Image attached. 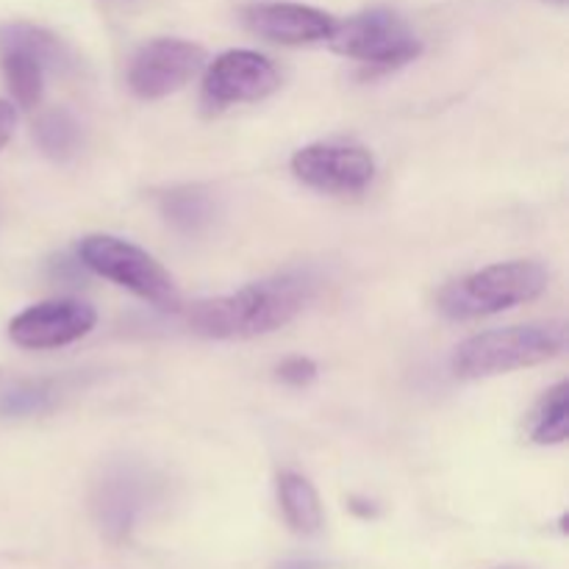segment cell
<instances>
[{
    "mask_svg": "<svg viewBox=\"0 0 569 569\" xmlns=\"http://www.w3.org/2000/svg\"><path fill=\"white\" fill-rule=\"evenodd\" d=\"M206 64V50L187 39H153L128 67V87L137 98L159 100L187 87Z\"/></svg>",
    "mask_w": 569,
    "mask_h": 569,
    "instance_id": "obj_7",
    "label": "cell"
},
{
    "mask_svg": "<svg viewBox=\"0 0 569 569\" xmlns=\"http://www.w3.org/2000/svg\"><path fill=\"white\" fill-rule=\"evenodd\" d=\"M281 87L276 64L253 50H228L217 56L203 78V100L211 109L233 103H256Z\"/></svg>",
    "mask_w": 569,
    "mask_h": 569,
    "instance_id": "obj_9",
    "label": "cell"
},
{
    "mask_svg": "<svg viewBox=\"0 0 569 569\" xmlns=\"http://www.w3.org/2000/svg\"><path fill=\"white\" fill-rule=\"evenodd\" d=\"M64 64V44L48 28L22 20L0 26V70L17 106L22 109L39 106L44 92V72Z\"/></svg>",
    "mask_w": 569,
    "mask_h": 569,
    "instance_id": "obj_5",
    "label": "cell"
},
{
    "mask_svg": "<svg viewBox=\"0 0 569 569\" xmlns=\"http://www.w3.org/2000/svg\"><path fill=\"white\" fill-rule=\"evenodd\" d=\"M292 172L300 183L331 194H356L370 187L376 159L361 144L317 142L292 156Z\"/></svg>",
    "mask_w": 569,
    "mask_h": 569,
    "instance_id": "obj_8",
    "label": "cell"
},
{
    "mask_svg": "<svg viewBox=\"0 0 569 569\" xmlns=\"http://www.w3.org/2000/svg\"><path fill=\"white\" fill-rule=\"evenodd\" d=\"M161 214L176 231L200 233L214 222V194L203 187H178L161 194Z\"/></svg>",
    "mask_w": 569,
    "mask_h": 569,
    "instance_id": "obj_13",
    "label": "cell"
},
{
    "mask_svg": "<svg viewBox=\"0 0 569 569\" xmlns=\"http://www.w3.org/2000/svg\"><path fill=\"white\" fill-rule=\"evenodd\" d=\"M565 348L567 326L561 320L495 328L476 333L456 348L453 372L459 378L503 376L522 367L545 365Z\"/></svg>",
    "mask_w": 569,
    "mask_h": 569,
    "instance_id": "obj_2",
    "label": "cell"
},
{
    "mask_svg": "<svg viewBox=\"0 0 569 569\" xmlns=\"http://www.w3.org/2000/svg\"><path fill=\"white\" fill-rule=\"evenodd\" d=\"M278 503L289 528L298 533H317L322 526V506L317 489L298 472L278 476Z\"/></svg>",
    "mask_w": 569,
    "mask_h": 569,
    "instance_id": "obj_14",
    "label": "cell"
},
{
    "mask_svg": "<svg viewBox=\"0 0 569 569\" xmlns=\"http://www.w3.org/2000/svg\"><path fill=\"white\" fill-rule=\"evenodd\" d=\"M144 500V478L137 476L128 467H117L103 483L98 487V498H94V509H98L100 522L106 531L126 533L131 528L133 517L139 515Z\"/></svg>",
    "mask_w": 569,
    "mask_h": 569,
    "instance_id": "obj_12",
    "label": "cell"
},
{
    "mask_svg": "<svg viewBox=\"0 0 569 569\" xmlns=\"http://www.w3.org/2000/svg\"><path fill=\"white\" fill-rule=\"evenodd\" d=\"M550 3H559V6H565V3H567V0H550Z\"/></svg>",
    "mask_w": 569,
    "mask_h": 569,
    "instance_id": "obj_21",
    "label": "cell"
},
{
    "mask_svg": "<svg viewBox=\"0 0 569 569\" xmlns=\"http://www.w3.org/2000/svg\"><path fill=\"white\" fill-rule=\"evenodd\" d=\"M548 267L531 259L500 261L448 283L439 292V311L450 320H478L539 298L548 287Z\"/></svg>",
    "mask_w": 569,
    "mask_h": 569,
    "instance_id": "obj_3",
    "label": "cell"
},
{
    "mask_svg": "<svg viewBox=\"0 0 569 569\" xmlns=\"http://www.w3.org/2000/svg\"><path fill=\"white\" fill-rule=\"evenodd\" d=\"M278 378L289 387H309L317 378V365L311 359H303V356H292V359L278 365Z\"/></svg>",
    "mask_w": 569,
    "mask_h": 569,
    "instance_id": "obj_18",
    "label": "cell"
},
{
    "mask_svg": "<svg viewBox=\"0 0 569 569\" xmlns=\"http://www.w3.org/2000/svg\"><path fill=\"white\" fill-rule=\"evenodd\" d=\"M339 56L372 67H400L420 56L422 44L409 22L389 9H370L350 20L337 22L328 37Z\"/></svg>",
    "mask_w": 569,
    "mask_h": 569,
    "instance_id": "obj_6",
    "label": "cell"
},
{
    "mask_svg": "<svg viewBox=\"0 0 569 569\" xmlns=\"http://www.w3.org/2000/svg\"><path fill=\"white\" fill-rule=\"evenodd\" d=\"M278 569H320L315 565V561H287V565H281Z\"/></svg>",
    "mask_w": 569,
    "mask_h": 569,
    "instance_id": "obj_20",
    "label": "cell"
},
{
    "mask_svg": "<svg viewBox=\"0 0 569 569\" xmlns=\"http://www.w3.org/2000/svg\"><path fill=\"white\" fill-rule=\"evenodd\" d=\"M33 139H37L39 150L44 156L56 161H67L81 148V122L67 109H50L37 120Z\"/></svg>",
    "mask_w": 569,
    "mask_h": 569,
    "instance_id": "obj_15",
    "label": "cell"
},
{
    "mask_svg": "<svg viewBox=\"0 0 569 569\" xmlns=\"http://www.w3.org/2000/svg\"><path fill=\"white\" fill-rule=\"evenodd\" d=\"M98 322L92 306L81 300H44L9 322V339L26 350H53L87 337Z\"/></svg>",
    "mask_w": 569,
    "mask_h": 569,
    "instance_id": "obj_10",
    "label": "cell"
},
{
    "mask_svg": "<svg viewBox=\"0 0 569 569\" xmlns=\"http://www.w3.org/2000/svg\"><path fill=\"white\" fill-rule=\"evenodd\" d=\"M53 406V392L44 381H14L0 392V411L9 417L42 415Z\"/></svg>",
    "mask_w": 569,
    "mask_h": 569,
    "instance_id": "obj_17",
    "label": "cell"
},
{
    "mask_svg": "<svg viewBox=\"0 0 569 569\" xmlns=\"http://www.w3.org/2000/svg\"><path fill=\"white\" fill-rule=\"evenodd\" d=\"M311 298L306 276H278L250 283L222 298L200 300L189 309L187 322L209 339H250L272 333L292 322Z\"/></svg>",
    "mask_w": 569,
    "mask_h": 569,
    "instance_id": "obj_1",
    "label": "cell"
},
{
    "mask_svg": "<svg viewBox=\"0 0 569 569\" xmlns=\"http://www.w3.org/2000/svg\"><path fill=\"white\" fill-rule=\"evenodd\" d=\"M78 259L94 276L114 281L117 287L139 295L156 309H181V292H178L172 276L139 244L126 242L120 237H109V233H92L78 244Z\"/></svg>",
    "mask_w": 569,
    "mask_h": 569,
    "instance_id": "obj_4",
    "label": "cell"
},
{
    "mask_svg": "<svg viewBox=\"0 0 569 569\" xmlns=\"http://www.w3.org/2000/svg\"><path fill=\"white\" fill-rule=\"evenodd\" d=\"M14 126H17L14 106L6 103V100H0V150L6 148V142H9L11 133H14Z\"/></svg>",
    "mask_w": 569,
    "mask_h": 569,
    "instance_id": "obj_19",
    "label": "cell"
},
{
    "mask_svg": "<svg viewBox=\"0 0 569 569\" xmlns=\"http://www.w3.org/2000/svg\"><path fill=\"white\" fill-rule=\"evenodd\" d=\"M569 433V383L561 381L550 389L531 417V442L561 445Z\"/></svg>",
    "mask_w": 569,
    "mask_h": 569,
    "instance_id": "obj_16",
    "label": "cell"
},
{
    "mask_svg": "<svg viewBox=\"0 0 569 569\" xmlns=\"http://www.w3.org/2000/svg\"><path fill=\"white\" fill-rule=\"evenodd\" d=\"M244 26L278 44H311L331 37L333 20L326 11L303 3H253L244 9Z\"/></svg>",
    "mask_w": 569,
    "mask_h": 569,
    "instance_id": "obj_11",
    "label": "cell"
}]
</instances>
